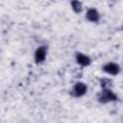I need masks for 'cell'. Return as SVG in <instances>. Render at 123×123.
<instances>
[{
	"mask_svg": "<svg viewBox=\"0 0 123 123\" xmlns=\"http://www.w3.org/2000/svg\"><path fill=\"white\" fill-rule=\"evenodd\" d=\"M117 99L116 95L110 89H105L98 97V100L101 103H107Z\"/></svg>",
	"mask_w": 123,
	"mask_h": 123,
	"instance_id": "1",
	"label": "cell"
},
{
	"mask_svg": "<svg viewBox=\"0 0 123 123\" xmlns=\"http://www.w3.org/2000/svg\"><path fill=\"white\" fill-rule=\"evenodd\" d=\"M47 49L48 47L45 45L40 46L37 49L35 54V61L36 64H40L45 61Z\"/></svg>",
	"mask_w": 123,
	"mask_h": 123,
	"instance_id": "2",
	"label": "cell"
},
{
	"mask_svg": "<svg viewBox=\"0 0 123 123\" xmlns=\"http://www.w3.org/2000/svg\"><path fill=\"white\" fill-rule=\"evenodd\" d=\"M87 91V86L83 83L77 82L73 87V95L76 97H80L84 95Z\"/></svg>",
	"mask_w": 123,
	"mask_h": 123,
	"instance_id": "3",
	"label": "cell"
},
{
	"mask_svg": "<svg viewBox=\"0 0 123 123\" xmlns=\"http://www.w3.org/2000/svg\"><path fill=\"white\" fill-rule=\"evenodd\" d=\"M103 71L111 75H116L120 72V67L118 64L114 62H109L103 67Z\"/></svg>",
	"mask_w": 123,
	"mask_h": 123,
	"instance_id": "4",
	"label": "cell"
},
{
	"mask_svg": "<svg viewBox=\"0 0 123 123\" xmlns=\"http://www.w3.org/2000/svg\"><path fill=\"white\" fill-rule=\"evenodd\" d=\"M76 59L77 63L83 66H87L91 63V60L89 57L80 52L76 54Z\"/></svg>",
	"mask_w": 123,
	"mask_h": 123,
	"instance_id": "5",
	"label": "cell"
},
{
	"mask_svg": "<svg viewBox=\"0 0 123 123\" xmlns=\"http://www.w3.org/2000/svg\"><path fill=\"white\" fill-rule=\"evenodd\" d=\"M86 19L94 23H97L98 22L99 19V15L97 10L94 8L90 9L86 13Z\"/></svg>",
	"mask_w": 123,
	"mask_h": 123,
	"instance_id": "6",
	"label": "cell"
},
{
	"mask_svg": "<svg viewBox=\"0 0 123 123\" xmlns=\"http://www.w3.org/2000/svg\"><path fill=\"white\" fill-rule=\"evenodd\" d=\"M72 7L73 8V10L76 13H79L81 12L82 9V5L81 3L76 0L72 1L71 3Z\"/></svg>",
	"mask_w": 123,
	"mask_h": 123,
	"instance_id": "7",
	"label": "cell"
}]
</instances>
